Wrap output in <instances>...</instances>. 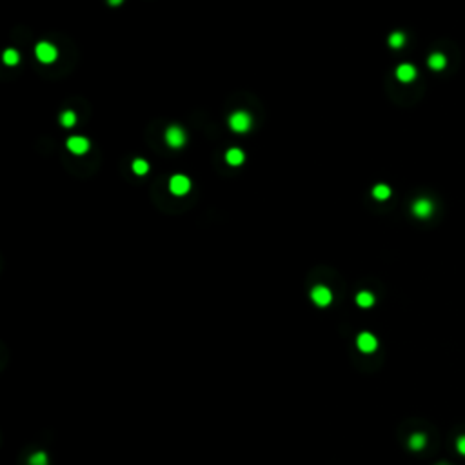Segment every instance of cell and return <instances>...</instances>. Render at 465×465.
Segmentation results:
<instances>
[{"label": "cell", "instance_id": "cell-16", "mask_svg": "<svg viewBox=\"0 0 465 465\" xmlns=\"http://www.w3.org/2000/svg\"><path fill=\"white\" fill-rule=\"evenodd\" d=\"M75 122H77V117L73 111H64L60 115V124L64 127H71V126H75Z\"/></svg>", "mask_w": 465, "mask_h": 465}, {"label": "cell", "instance_id": "cell-22", "mask_svg": "<svg viewBox=\"0 0 465 465\" xmlns=\"http://www.w3.org/2000/svg\"><path fill=\"white\" fill-rule=\"evenodd\" d=\"M440 465H445V464H440Z\"/></svg>", "mask_w": 465, "mask_h": 465}, {"label": "cell", "instance_id": "cell-4", "mask_svg": "<svg viewBox=\"0 0 465 465\" xmlns=\"http://www.w3.org/2000/svg\"><path fill=\"white\" fill-rule=\"evenodd\" d=\"M35 53H37V56H39V60H40V62H44V64L55 62V58H56L55 45H51L49 42H40V44L37 45Z\"/></svg>", "mask_w": 465, "mask_h": 465}, {"label": "cell", "instance_id": "cell-5", "mask_svg": "<svg viewBox=\"0 0 465 465\" xmlns=\"http://www.w3.org/2000/svg\"><path fill=\"white\" fill-rule=\"evenodd\" d=\"M311 298H313V302L316 303V305L325 307V305H329L331 303L333 295H331V291L325 286H316L313 291H311Z\"/></svg>", "mask_w": 465, "mask_h": 465}, {"label": "cell", "instance_id": "cell-21", "mask_svg": "<svg viewBox=\"0 0 465 465\" xmlns=\"http://www.w3.org/2000/svg\"><path fill=\"white\" fill-rule=\"evenodd\" d=\"M120 2H122V0H109V4H111V6H118Z\"/></svg>", "mask_w": 465, "mask_h": 465}, {"label": "cell", "instance_id": "cell-9", "mask_svg": "<svg viewBox=\"0 0 465 465\" xmlns=\"http://www.w3.org/2000/svg\"><path fill=\"white\" fill-rule=\"evenodd\" d=\"M396 77H398V80H402V82H411V80H415V77H416L415 66H411V64H402V66H398Z\"/></svg>", "mask_w": 465, "mask_h": 465}, {"label": "cell", "instance_id": "cell-7", "mask_svg": "<svg viewBox=\"0 0 465 465\" xmlns=\"http://www.w3.org/2000/svg\"><path fill=\"white\" fill-rule=\"evenodd\" d=\"M69 151L75 153V155H84L87 149H89V140L84 138V136H71L68 140Z\"/></svg>", "mask_w": 465, "mask_h": 465}, {"label": "cell", "instance_id": "cell-1", "mask_svg": "<svg viewBox=\"0 0 465 465\" xmlns=\"http://www.w3.org/2000/svg\"><path fill=\"white\" fill-rule=\"evenodd\" d=\"M229 126L236 133H246L247 129L251 127V117H249L246 111H236L231 115Z\"/></svg>", "mask_w": 465, "mask_h": 465}, {"label": "cell", "instance_id": "cell-10", "mask_svg": "<svg viewBox=\"0 0 465 465\" xmlns=\"http://www.w3.org/2000/svg\"><path fill=\"white\" fill-rule=\"evenodd\" d=\"M447 66V58L442 55V53H432L429 56V68L434 69V71H442L443 68Z\"/></svg>", "mask_w": 465, "mask_h": 465}, {"label": "cell", "instance_id": "cell-19", "mask_svg": "<svg viewBox=\"0 0 465 465\" xmlns=\"http://www.w3.org/2000/svg\"><path fill=\"white\" fill-rule=\"evenodd\" d=\"M147 169H149V166H147L146 160H135V162H133V171H135L136 174H146Z\"/></svg>", "mask_w": 465, "mask_h": 465}, {"label": "cell", "instance_id": "cell-2", "mask_svg": "<svg viewBox=\"0 0 465 465\" xmlns=\"http://www.w3.org/2000/svg\"><path fill=\"white\" fill-rule=\"evenodd\" d=\"M169 189H171V193L176 196H182L185 195L187 191L191 189V182L187 176H184V174H174L173 178L169 180Z\"/></svg>", "mask_w": 465, "mask_h": 465}, {"label": "cell", "instance_id": "cell-6", "mask_svg": "<svg viewBox=\"0 0 465 465\" xmlns=\"http://www.w3.org/2000/svg\"><path fill=\"white\" fill-rule=\"evenodd\" d=\"M166 140H168V144L171 147H180V146H184L185 133L178 126H171V127L168 129V133H166Z\"/></svg>", "mask_w": 465, "mask_h": 465}, {"label": "cell", "instance_id": "cell-11", "mask_svg": "<svg viewBox=\"0 0 465 465\" xmlns=\"http://www.w3.org/2000/svg\"><path fill=\"white\" fill-rule=\"evenodd\" d=\"M425 443H427V438L423 432H415V434L409 438V447L413 449V451H422V449L425 447Z\"/></svg>", "mask_w": 465, "mask_h": 465}, {"label": "cell", "instance_id": "cell-18", "mask_svg": "<svg viewBox=\"0 0 465 465\" xmlns=\"http://www.w3.org/2000/svg\"><path fill=\"white\" fill-rule=\"evenodd\" d=\"M404 42H405L404 33H392L391 37H389V45H391V47H402Z\"/></svg>", "mask_w": 465, "mask_h": 465}, {"label": "cell", "instance_id": "cell-17", "mask_svg": "<svg viewBox=\"0 0 465 465\" xmlns=\"http://www.w3.org/2000/svg\"><path fill=\"white\" fill-rule=\"evenodd\" d=\"M29 465H47V454L45 453H35L29 458Z\"/></svg>", "mask_w": 465, "mask_h": 465}, {"label": "cell", "instance_id": "cell-15", "mask_svg": "<svg viewBox=\"0 0 465 465\" xmlns=\"http://www.w3.org/2000/svg\"><path fill=\"white\" fill-rule=\"evenodd\" d=\"M4 62H6L7 66H17L18 60H20V56H18V51L17 49H6L4 51Z\"/></svg>", "mask_w": 465, "mask_h": 465}, {"label": "cell", "instance_id": "cell-12", "mask_svg": "<svg viewBox=\"0 0 465 465\" xmlns=\"http://www.w3.org/2000/svg\"><path fill=\"white\" fill-rule=\"evenodd\" d=\"M356 303H358L360 307L367 309L375 303V296H373L369 291H362V293H358V296H356Z\"/></svg>", "mask_w": 465, "mask_h": 465}, {"label": "cell", "instance_id": "cell-20", "mask_svg": "<svg viewBox=\"0 0 465 465\" xmlns=\"http://www.w3.org/2000/svg\"><path fill=\"white\" fill-rule=\"evenodd\" d=\"M456 449H458V453L462 454V456H465V434L456 440Z\"/></svg>", "mask_w": 465, "mask_h": 465}, {"label": "cell", "instance_id": "cell-3", "mask_svg": "<svg viewBox=\"0 0 465 465\" xmlns=\"http://www.w3.org/2000/svg\"><path fill=\"white\" fill-rule=\"evenodd\" d=\"M356 345L362 353H375L376 347H378V340H376L375 335L371 333H360L358 340H356Z\"/></svg>", "mask_w": 465, "mask_h": 465}, {"label": "cell", "instance_id": "cell-14", "mask_svg": "<svg viewBox=\"0 0 465 465\" xmlns=\"http://www.w3.org/2000/svg\"><path fill=\"white\" fill-rule=\"evenodd\" d=\"M225 158H227V162H229L231 166H240V164L244 162V153H242L240 149H229L227 155H225Z\"/></svg>", "mask_w": 465, "mask_h": 465}, {"label": "cell", "instance_id": "cell-8", "mask_svg": "<svg viewBox=\"0 0 465 465\" xmlns=\"http://www.w3.org/2000/svg\"><path fill=\"white\" fill-rule=\"evenodd\" d=\"M413 213H415L416 216H420V218H427V216H431V213H432L431 200H427V198H420V200H416L415 206H413Z\"/></svg>", "mask_w": 465, "mask_h": 465}, {"label": "cell", "instance_id": "cell-13", "mask_svg": "<svg viewBox=\"0 0 465 465\" xmlns=\"http://www.w3.org/2000/svg\"><path fill=\"white\" fill-rule=\"evenodd\" d=\"M373 196H375L376 200H387V198L391 196V189H389V185L378 184L375 189H373Z\"/></svg>", "mask_w": 465, "mask_h": 465}]
</instances>
